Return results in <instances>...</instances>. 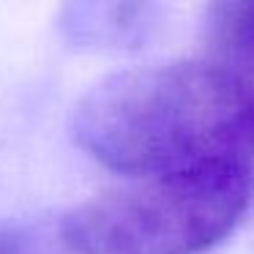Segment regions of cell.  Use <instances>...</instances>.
Segmentation results:
<instances>
[{"label":"cell","instance_id":"6da1fadb","mask_svg":"<svg viewBox=\"0 0 254 254\" xmlns=\"http://www.w3.org/2000/svg\"><path fill=\"white\" fill-rule=\"evenodd\" d=\"M71 139L131 178L254 170V82L210 58L128 68L77 101Z\"/></svg>","mask_w":254,"mask_h":254},{"label":"cell","instance_id":"7a4b0ae2","mask_svg":"<svg viewBox=\"0 0 254 254\" xmlns=\"http://www.w3.org/2000/svg\"><path fill=\"white\" fill-rule=\"evenodd\" d=\"M254 194V170L142 175L93 194L58 224L71 254H205L232 235Z\"/></svg>","mask_w":254,"mask_h":254},{"label":"cell","instance_id":"3957f363","mask_svg":"<svg viewBox=\"0 0 254 254\" xmlns=\"http://www.w3.org/2000/svg\"><path fill=\"white\" fill-rule=\"evenodd\" d=\"M156 0H66L61 28L90 50L134 47L153 30Z\"/></svg>","mask_w":254,"mask_h":254},{"label":"cell","instance_id":"277c9868","mask_svg":"<svg viewBox=\"0 0 254 254\" xmlns=\"http://www.w3.org/2000/svg\"><path fill=\"white\" fill-rule=\"evenodd\" d=\"M202 39L210 61L254 82V0H208Z\"/></svg>","mask_w":254,"mask_h":254},{"label":"cell","instance_id":"5b68a950","mask_svg":"<svg viewBox=\"0 0 254 254\" xmlns=\"http://www.w3.org/2000/svg\"><path fill=\"white\" fill-rule=\"evenodd\" d=\"M0 254H36V249L22 227L0 224Z\"/></svg>","mask_w":254,"mask_h":254}]
</instances>
